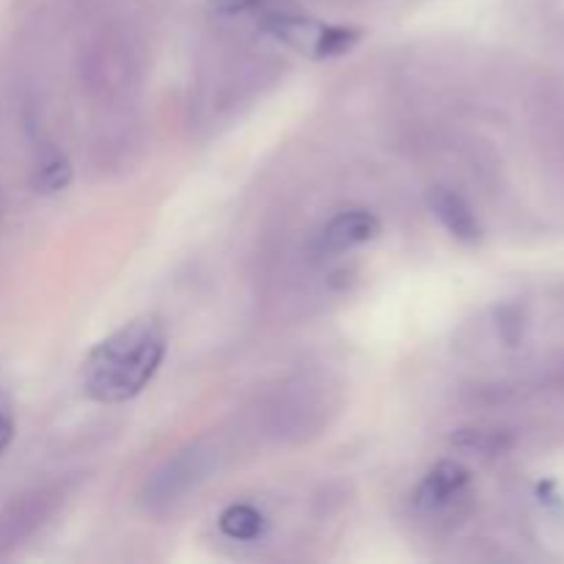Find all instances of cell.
Here are the masks:
<instances>
[{
	"label": "cell",
	"instance_id": "8992f818",
	"mask_svg": "<svg viewBox=\"0 0 564 564\" xmlns=\"http://www.w3.org/2000/svg\"><path fill=\"white\" fill-rule=\"evenodd\" d=\"M209 11L220 17H253L259 25L303 14L295 0H209Z\"/></svg>",
	"mask_w": 564,
	"mask_h": 564
},
{
	"label": "cell",
	"instance_id": "7c38bea8",
	"mask_svg": "<svg viewBox=\"0 0 564 564\" xmlns=\"http://www.w3.org/2000/svg\"><path fill=\"white\" fill-rule=\"evenodd\" d=\"M11 438H14V422H11L9 411H6V408L0 405V455H3V452L9 449Z\"/></svg>",
	"mask_w": 564,
	"mask_h": 564
},
{
	"label": "cell",
	"instance_id": "6da1fadb",
	"mask_svg": "<svg viewBox=\"0 0 564 564\" xmlns=\"http://www.w3.org/2000/svg\"><path fill=\"white\" fill-rule=\"evenodd\" d=\"M165 358L158 319L138 317L99 341L83 361V389L91 400L116 405L141 394Z\"/></svg>",
	"mask_w": 564,
	"mask_h": 564
},
{
	"label": "cell",
	"instance_id": "5b68a950",
	"mask_svg": "<svg viewBox=\"0 0 564 564\" xmlns=\"http://www.w3.org/2000/svg\"><path fill=\"white\" fill-rule=\"evenodd\" d=\"M430 213L441 220L446 231L455 237L457 242H466V246H477L482 240V226H479L477 215L468 207L466 198L457 196L455 191H446V187H435L427 196Z\"/></svg>",
	"mask_w": 564,
	"mask_h": 564
},
{
	"label": "cell",
	"instance_id": "52a82bcc",
	"mask_svg": "<svg viewBox=\"0 0 564 564\" xmlns=\"http://www.w3.org/2000/svg\"><path fill=\"white\" fill-rule=\"evenodd\" d=\"M220 532L237 543H257L268 534V518L253 505H229L218 518Z\"/></svg>",
	"mask_w": 564,
	"mask_h": 564
},
{
	"label": "cell",
	"instance_id": "30bf717a",
	"mask_svg": "<svg viewBox=\"0 0 564 564\" xmlns=\"http://www.w3.org/2000/svg\"><path fill=\"white\" fill-rule=\"evenodd\" d=\"M496 328H499L501 341L507 347H518L527 334V312L521 303H505L496 308Z\"/></svg>",
	"mask_w": 564,
	"mask_h": 564
},
{
	"label": "cell",
	"instance_id": "ba28073f",
	"mask_svg": "<svg viewBox=\"0 0 564 564\" xmlns=\"http://www.w3.org/2000/svg\"><path fill=\"white\" fill-rule=\"evenodd\" d=\"M358 42H361V31H358V28L317 25L312 44H308V53H312L314 58H336V55L350 53Z\"/></svg>",
	"mask_w": 564,
	"mask_h": 564
},
{
	"label": "cell",
	"instance_id": "9c48e42d",
	"mask_svg": "<svg viewBox=\"0 0 564 564\" xmlns=\"http://www.w3.org/2000/svg\"><path fill=\"white\" fill-rule=\"evenodd\" d=\"M452 441L474 455H501L512 446V438L501 430H460Z\"/></svg>",
	"mask_w": 564,
	"mask_h": 564
},
{
	"label": "cell",
	"instance_id": "7a4b0ae2",
	"mask_svg": "<svg viewBox=\"0 0 564 564\" xmlns=\"http://www.w3.org/2000/svg\"><path fill=\"white\" fill-rule=\"evenodd\" d=\"M209 452H204L202 446H193V449L180 452L174 460L165 463L158 474L152 477V482L147 485V505H171V501L180 499L182 494H187L191 488H196L209 471Z\"/></svg>",
	"mask_w": 564,
	"mask_h": 564
},
{
	"label": "cell",
	"instance_id": "8fae6325",
	"mask_svg": "<svg viewBox=\"0 0 564 564\" xmlns=\"http://www.w3.org/2000/svg\"><path fill=\"white\" fill-rule=\"evenodd\" d=\"M72 182V169H69V163H66V160H61V158H55V160H50V163H44L42 169H39V174H36V191L39 193H58V191H64L66 185H69Z\"/></svg>",
	"mask_w": 564,
	"mask_h": 564
},
{
	"label": "cell",
	"instance_id": "277c9868",
	"mask_svg": "<svg viewBox=\"0 0 564 564\" xmlns=\"http://www.w3.org/2000/svg\"><path fill=\"white\" fill-rule=\"evenodd\" d=\"M378 215L369 213V209H347V213H339L328 226H325L319 246H323L325 253H345L352 251V248L378 240Z\"/></svg>",
	"mask_w": 564,
	"mask_h": 564
},
{
	"label": "cell",
	"instance_id": "3957f363",
	"mask_svg": "<svg viewBox=\"0 0 564 564\" xmlns=\"http://www.w3.org/2000/svg\"><path fill=\"white\" fill-rule=\"evenodd\" d=\"M468 482H471V474L460 466V463L444 460L427 471V477L419 482L416 494H413V505L424 516H441V512H449L457 501L466 496Z\"/></svg>",
	"mask_w": 564,
	"mask_h": 564
}]
</instances>
